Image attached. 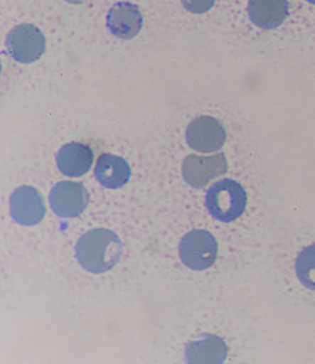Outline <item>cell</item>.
<instances>
[{
    "mask_svg": "<svg viewBox=\"0 0 315 364\" xmlns=\"http://www.w3.org/2000/svg\"><path fill=\"white\" fill-rule=\"evenodd\" d=\"M79 264L91 274H105L117 266L122 255V242L110 229L97 228L84 233L76 245Z\"/></svg>",
    "mask_w": 315,
    "mask_h": 364,
    "instance_id": "1",
    "label": "cell"
},
{
    "mask_svg": "<svg viewBox=\"0 0 315 364\" xmlns=\"http://www.w3.org/2000/svg\"><path fill=\"white\" fill-rule=\"evenodd\" d=\"M245 188L233 179L214 183L205 194V209L220 223H233L247 209Z\"/></svg>",
    "mask_w": 315,
    "mask_h": 364,
    "instance_id": "2",
    "label": "cell"
},
{
    "mask_svg": "<svg viewBox=\"0 0 315 364\" xmlns=\"http://www.w3.org/2000/svg\"><path fill=\"white\" fill-rule=\"evenodd\" d=\"M181 263L193 271H205L213 266L218 256V242L203 229H195L181 238L178 245Z\"/></svg>",
    "mask_w": 315,
    "mask_h": 364,
    "instance_id": "3",
    "label": "cell"
},
{
    "mask_svg": "<svg viewBox=\"0 0 315 364\" xmlns=\"http://www.w3.org/2000/svg\"><path fill=\"white\" fill-rule=\"evenodd\" d=\"M6 46L10 56L15 61L30 64L40 60L45 53L46 40L37 26L22 23L10 30L6 40Z\"/></svg>",
    "mask_w": 315,
    "mask_h": 364,
    "instance_id": "4",
    "label": "cell"
},
{
    "mask_svg": "<svg viewBox=\"0 0 315 364\" xmlns=\"http://www.w3.org/2000/svg\"><path fill=\"white\" fill-rule=\"evenodd\" d=\"M228 160L223 154L211 156L190 154L184 159L181 173L184 181L193 188H203L213 179L228 172Z\"/></svg>",
    "mask_w": 315,
    "mask_h": 364,
    "instance_id": "5",
    "label": "cell"
},
{
    "mask_svg": "<svg viewBox=\"0 0 315 364\" xmlns=\"http://www.w3.org/2000/svg\"><path fill=\"white\" fill-rule=\"evenodd\" d=\"M186 140L193 151L213 154L220 151L226 142V132L218 119L203 115L193 119L187 127Z\"/></svg>",
    "mask_w": 315,
    "mask_h": 364,
    "instance_id": "6",
    "label": "cell"
},
{
    "mask_svg": "<svg viewBox=\"0 0 315 364\" xmlns=\"http://www.w3.org/2000/svg\"><path fill=\"white\" fill-rule=\"evenodd\" d=\"M49 202L60 218H76L87 209L90 194L82 183L60 182L53 186Z\"/></svg>",
    "mask_w": 315,
    "mask_h": 364,
    "instance_id": "7",
    "label": "cell"
},
{
    "mask_svg": "<svg viewBox=\"0 0 315 364\" xmlns=\"http://www.w3.org/2000/svg\"><path fill=\"white\" fill-rule=\"evenodd\" d=\"M10 213L16 224L36 226L45 218L46 206L37 188L22 186L10 196Z\"/></svg>",
    "mask_w": 315,
    "mask_h": 364,
    "instance_id": "8",
    "label": "cell"
},
{
    "mask_svg": "<svg viewBox=\"0 0 315 364\" xmlns=\"http://www.w3.org/2000/svg\"><path fill=\"white\" fill-rule=\"evenodd\" d=\"M106 25L111 34L117 38L132 40L144 26V18L136 4L129 1H118L109 10Z\"/></svg>",
    "mask_w": 315,
    "mask_h": 364,
    "instance_id": "9",
    "label": "cell"
},
{
    "mask_svg": "<svg viewBox=\"0 0 315 364\" xmlns=\"http://www.w3.org/2000/svg\"><path fill=\"white\" fill-rule=\"evenodd\" d=\"M58 171L69 178H80L94 164L92 149L82 142L65 144L55 156Z\"/></svg>",
    "mask_w": 315,
    "mask_h": 364,
    "instance_id": "10",
    "label": "cell"
},
{
    "mask_svg": "<svg viewBox=\"0 0 315 364\" xmlns=\"http://www.w3.org/2000/svg\"><path fill=\"white\" fill-rule=\"evenodd\" d=\"M247 15L252 23L264 30L279 28L288 16L287 0H249Z\"/></svg>",
    "mask_w": 315,
    "mask_h": 364,
    "instance_id": "11",
    "label": "cell"
},
{
    "mask_svg": "<svg viewBox=\"0 0 315 364\" xmlns=\"http://www.w3.org/2000/svg\"><path fill=\"white\" fill-rule=\"evenodd\" d=\"M229 348L218 336L205 335L190 341L186 347V359L191 364H220L228 358Z\"/></svg>",
    "mask_w": 315,
    "mask_h": 364,
    "instance_id": "12",
    "label": "cell"
},
{
    "mask_svg": "<svg viewBox=\"0 0 315 364\" xmlns=\"http://www.w3.org/2000/svg\"><path fill=\"white\" fill-rule=\"evenodd\" d=\"M132 176V168L129 163L115 154H102L95 166V179L100 186L117 190L127 184Z\"/></svg>",
    "mask_w": 315,
    "mask_h": 364,
    "instance_id": "13",
    "label": "cell"
},
{
    "mask_svg": "<svg viewBox=\"0 0 315 364\" xmlns=\"http://www.w3.org/2000/svg\"><path fill=\"white\" fill-rule=\"evenodd\" d=\"M295 271L301 284L315 291V244L301 250L297 257Z\"/></svg>",
    "mask_w": 315,
    "mask_h": 364,
    "instance_id": "14",
    "label": "cell"
},
{
    "mask_svg": "<svg viewBox=\"0 0 315 364\" xmlns=\"http://www.w3.org/2000/svg\"><path fill=\"white\" fill-rule=\"evenodd\" d=\"M215 0H181L183 7L192 14H205L214 6Z\"/></svg>",
    "mask_w": 315,
    "mask_h": 364,
    "instance_id": "15",
    "label": "cell"
},
{
    "mask_svg": "<svg viewBox=\"0 0 315 364\" xmlns=\"http://www.w3.org/2000/svg\"><path fill=\"white\" fill-rule=\"evenodd\" d=\"M65 1H68L70 4H82L85 0H65Z\"/></svg>",
    "mask_w": 315,
    "mask_h": 364,
    "instance_id": "16",
    "label": "cell"
},
{
    "mask_svg": "<svg viewBox=\"0 0 315 364\" xmlns=\"http://www.w3.org/2000/svg\"><path fill=\"white\" fill-rule=\"evenodd\" d=\"M306 1H309V3H311V4H315V0H306Z\"/></svg>",
    "mask_w": 315,
    "mask_h": 364,
    "instance_id": "17",
    "label": "cell"
}]
</instances>
